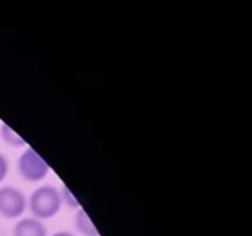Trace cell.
<instances>
[{
    "mask_svg": "<svg viewBox=\"0 0 252 236\" xmlns=\"http://www.w3.org/2000/svg\"><path fill=\"white\" fill-rule=\"evenodd\" d=\"M63 202L61 189L52 184H44L34 189L27 201L32 215L39 220L51 219L61 211Z\"/></svg>",
    "mask_w": 252,
    "mask_h": 236,
    "instance_id": "6da1fadb",
    "label": "cell"
},
{
    "mask_svg": "<svg viewBox=\"0 0 252 236\" xmlns=\"http://www.w3.org/2000/svg\"><path fill=\"white\" fill-rule=\"evenodd\" d=\"M17 171L27 182H39L48 175L49 165L32 148H26L17 160Z\"/></svg>",
    "mask_w": 252,
    "mask_h": 236,
    "instance_id": "7a4b0ae2",
    "label": "cell"
},
{
    "mask_svg": "<svg viewBox=\"0 0 252 236\" xmlns=\"http://www.w3.org/2000/svg\"><path fill=\"white\" fill-rule=\"evenodd\" d=\"M27 209L26 196L14 186L0 187V215L6 219H17Z\"/></svg>",
    "mask_w": 252,
    "mask_h": 236,
    "instance_id": "3957f363",
    "label": "cell"
},
{
    "mask_svg": "<svg viewBox=\"0 0 252 236\" xmlns=\"http://www.w3.org/2000/svg\"><path fill=\"white\" fill-rule=\"evenodd\" d=\"M14 236H48V231L42 220L29 216V218H22L15 224Z\"/></svg>",
    "mask_w": 252,
    "mask_h": 236,
    "instance_id": "277c9868",
    "label": "cell"
},
{
    "mask_svg": "<svg viewBox=\"0 0 252 236\" xmlns=\"http://www.w3.org/2000/svg\"><path fill=\"white\" fill-rule=\"evenodd\" d=\"M74 226L83 236H100L97 228L83 208H79L74 215Z\"/></svg>",
    "mask_w": 252,
    "mask_h": 236,
    "instance_id": "5b68a950",
    "label": "cell"
},
{
    "mask_svg": "<svg viewBox=\"0 0 252 236\" xmlns=\"http://www.w3.org/2000/svg\"><path fill=\"white\" fill-rule=\"evenodd\" d=\"M0 137H1V140L5 144L10 145L12 148H21L26 145L24 138L17 134L10 125L5 124V123H2L1 127H0Z\"/></svg>",
    "mask_w": 252,
    "mask_h": 236,
    "instance_id": "8992f818",
    "label": "cell"
},
{
    "mask_svg": "<svg viewBox=\"0 0 252 236\" xmlns=\"http://www.w3.org/2000/svg\"><path fill=\"white\" fill-rule=\"evenodd\" d=\"M61 197H62V202H63V204H66L69 208H74V209L81 208L80 203H79L75 194H74L68 187L64 186L63 188L61 189Z\"/></svg>",
    "mask_w": 252,
    "mask_h": 236,
    "instance_id": "52a82bcc",
    "label": "cell"
},
{
    "mask_svg": "<svg viewBox=\"0 0 252 236\" xmlns=\"http://www.w3.org/2000/svg\"><path fill=\"white\" fill-rule=\"evenodd\" d=\"M9 169H10V165H9V161H7L6 156L0 152V183L6 178L7 174H9Z\"/></svg>",
    "mask_w": 252,
    "mask_h": 236,
    "instance_id": "ba28073f",
    "label": "cell"
},
{
    "mask_svg": "<svg viewBox=\"0 0 252 236\" xmlns=\"http://www.w3.org/2000/svg\"><path fill=\"white\" fill-rule=\"evenodd\" d=\"M52 236H75L73 233H69V231H58V233H54Z\"/></svg>",
    "mask_w": 252,
    "mask_h": 236,
    "instance_id": "9c48e42d",
    "label": "cell"
}]
</instances>
